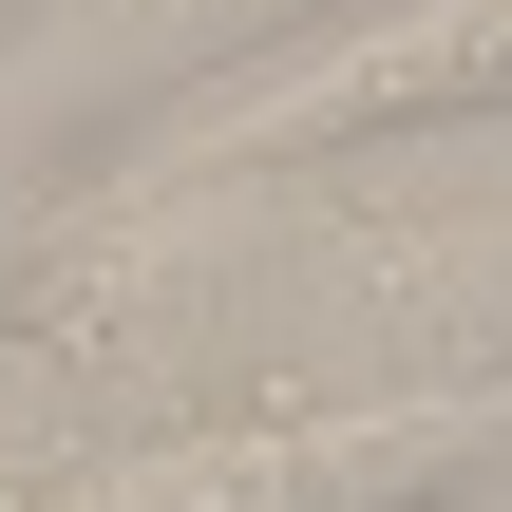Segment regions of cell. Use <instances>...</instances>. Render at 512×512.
Listing matches in <instances>:
<instances>
[{
    "label": "cell",
    "mask_w": 512,
    "mask_h": 512,
    "mask_svg": "<svg viewBox=\"0 0 512 512\" xmlns=\"http://www.w3.org/2000/svg\"><path fill=\"white\" fill-rule=\"evenodd\" d=\"M456 475H494V418H342V437H209V456H171V475H133L114 512H418L456 494Z\"/></svg>",
    "instance_id": "6da1fadb"
}]
</instances>
